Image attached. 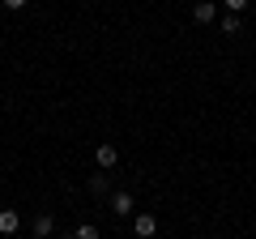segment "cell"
Wrapping results in <instances>:
<instances>
[{
	"instance_id": "cell-1",
	"label": "cell",
	"mask_w": 256,
	"mask_h": 239,
	"mask_svg": "<svg viewBox=\"0 0 256 239\" xmlns=\"http://www.w3.org/2000/svg\"><path fill=\"white\" fill-rule=\"evenodd\" d=\"M111 214L128 218V214H132V196H128V192H116V196H111Z\"/></svg>"
},
{
	"instance_id": "cell-2",
	"label": "cell",
	"mask_w": 256,
	"mask_h": 239,
	"mask_svg": "<svg viewBox=\"0 0 256 239\" xmlns=\"http://www.w3.org/2000/svg\"><path fill=\"white\" fill-rule=\"evenodd\" d=\"M132 230H137V235H141V239H150V235H154V230H158V222H154V218H150V214H141V218H137V222H132Z\"/></svg>"
},
{
	"instance_id": "cell-3",
	"label": "cell",
	"mask_w": 256,
	"mask_h": 239,
	"mask_svg": "<svg viewBox=\"0 0 256 239\" xmlns=\"http://www.w3.org/2000/svg\"><path fill=\"white\" fill-rule=\"evenodd\" d=\"M116 146H98V150H94V162H98V166H116Z\"/></svg>"
},
{
	"instance_id": "cell-4",
	"label": "cell",
	"mask_w": 256,
	"mask_h": 239,
	"mask_svg": "<svg viewBox=\"0 0 256 239\" xmlns=\"http://www.w3.org/2000/svg\"><path fill=\"white\" fill-rule=\"evenodd\" d=\"M192 18L196 22H214V0H196V4H192Z\"/></svg>"
},
{
	"instance_id": "cell-5",
	"label": "cell",
	"mask_w": 256,
	"mask_h": 239,
	"mask_svg": "<svg viewBox=\"0 0 256 239\" xmlns=\"http://www.w3.org/2000/svg\"><path fill=\"white\" fill-rule=\"evenodd\" d=\"M18 210H0V230H4V235H13V230H18Z\"/></svg>"
},
{
	"instance_id": "cell-6",
	"label": "cell",
	"mask_w": 256,
	"mask_h": 239,
	"mask_svg": "<svg viewBox=\"0 0 256 239\" xmlns=\"http://www.w3.org/2000/svg\"><path fill=\"white\" fill-rule=\"evenodd\" d=\"M52 226H56V222H52V214H38V218H34V235H38V239H47V235H52Z\"/></svg>"
},
{
	"instance_id": "cell-7",
	"label": "cell",
	"mask_w": 256,
	"mask_h": 239,
	"mask_svg": "<svg viewBox=\"0 0 256 239\" xmlns=\"http://www.w3.org/2000/svg\"><path fill=\"white\" fill-rule=\"evenodd\" d=\"M222 34H239V13H226L222 18Z\"/></svg>"
},
{
	"instance_id": "cell-8",
	"label": "cell",
	"mask_w": 256,
	"mask_h": 239,
	"mask_svg": "<svg viewBox=\"0 0 256 239\" xmlns=\"http://www.w3.org/2000/svg\"><path fill=\"white\" fill-rule=\"evenodd\" d=\"M90 192H94V196L107 192V180H102V175H90Z\"/></svg>"
},
{
	"instance_id": "cell-9",
	"label": "cell",
	"mask_w": 256,
	"mask_h": 239,
	"mask_svg": "<svg viewBox=\"0 0 256 239\" xmlns=\"http://www.w3.org/2000/svg\"><path fill=\"white\" fill-rule=\"evenodd\" d=\"M73 239H98V230H94L90 222H86V226H77V235H73Z\"/></svg>"
},
{
	"instance_id": "cell-10",
	"label": "cell",
	"mask_w": 256,
	"mask_h": 239,
	"mask_svg": "<svg viewBox=\"0 0 256 239\" xmlns=\"http://www.w3.org/2000/svg\"><path fill=\"white\" fill-rule=\"evenodd\" d=\"M222 4H226V13H239V9L248 4V0H222Z\"/></svg>"
},
{
	"instance_id": "cell-11",
	"label": "cell",
	"mask_w": 256,
	"mask_h": 239,
	"mask_svg": "<svg viewBox=\"0 0 256 239\" xmlns=\"http://www.w3.org/2000/svg\"><path fill=\"white\" fill-rule=\"evenodd\" d=\"M4 9H13V13H18V9H26V0H4Z\"/></svg>"
}]
</instances>
